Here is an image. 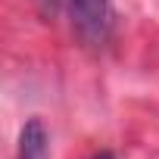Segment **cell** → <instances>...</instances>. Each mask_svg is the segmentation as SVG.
Here are the masks:
<instances>
[{"label": "cell", "instance_id": "cell-1", "mask_svg": "<svg viewBox=\"0 0 159 159\" xmlns=\"http://www.w3.org/2000/svg\"><path fill=\"white\" fill-rule=\"evenodd\" d=\"M69 16H72V28L91 47L106 44L109 31H112V7L109 0H69Z\"/></svg>", "mask_w": 159, "mask_h": 159}, {"label": "cell", "instance_id": "cell-2", "mask_svg": "<svg viewBox=\"0 0 159 159\" xmlns=\"http://www.w3.org/2000/svg\"><path fill=\"white\" fill-rule=\"evenodd\" d=\"M47 153H50V134H47L44 122L38 116H31L22 125V131H19V153H16V159H47Z\"/></svg>", "mask_w": 159, "mask_h": 159}, {"label": "cell", "instance_id": "cell-3", "mask_svg": "<svg viewBox=\"0 0 159 159\" xmlns=\"http://www.w3.org/2000/svg\"><path fill=\"white\" fill-rule=\"evenodd\" d=\"M94 159H116V153H109V150H100Z\"/></svg>", "mask_w": 159, "mask_h": 159}, {"label": "cell", "instance_id": "cell-4", "mask_svg": "<svg viewBox=\"0 0 159 159\" xmlns=\"http://www.w3.org/2000/svg\"><path fill=\"white\" fill-rule=\"evenodd\" d=\"M41 3H44V10H50V13H53V10H56V3H59V0H41Z\"/></svg>", "mask_w": 159, "mask_h": 159}]
</instances>
